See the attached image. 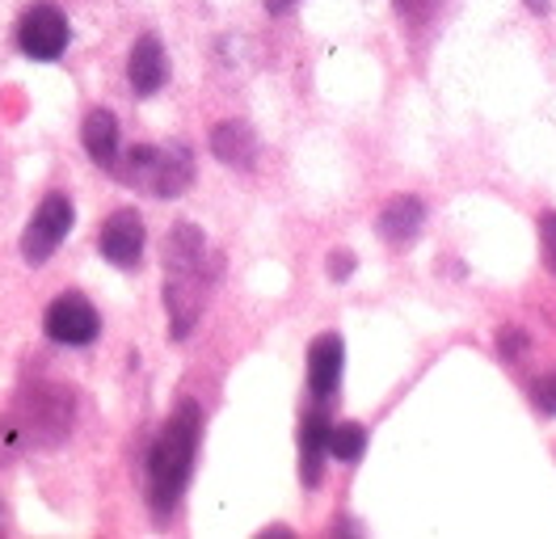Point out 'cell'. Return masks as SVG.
Listing matches in <instances>:
<instances>
[{"instance_id": "ac0fdd59", "label": "cell", "mask_w": 556, "mask_h": 539, "mask_svg": "<svg viewBox=\"0 0 556 539\" xmlns=\"http://www.w3.org/2000/svg\"><path fill=\"white\" fill-rule=\"evenodd\" d=\"M531 401H535L540 413H556V375H540L531 384Z\"/></svg>"}, {"instance_id": "5b68a950", "label": "cell", "mask_w": 556, "mask_h": 539, "mask_svg": "<svg viewBox=\"0 0 556 539\" xmlns=\"http://www.w3.org/2000/svg\"><path fill=\"white\" fill-rule=\"evenodd\" d=\"M68 233H72V199L60 195V190H51L47 199L38 202V211L30 215V224H26V233H22V258H26L30 266H42V262L64 245Z\"/></svg>"}, {"instance_id": "8992f818", "label": "cell", "mask_w": 556, "mask_h": 539, "mask_svg": "<svg viewBox=\"0 0 556 539\" xmlns=\"http://www.w3.org/2000/svg\"><path fill=\"white\" fill-rule=\"evenodd\" d=\"M17 47L38 60V64H51V60H60L64 51H68V17H64V9H55V4H30L26 13H22V22H17Z\"/></svg>"}, {"instance_id": "52a82bcc", "label": "cell", "mask_w": 556, "mask_h": 539, "mask_svg": "<svg viewBox=\"0 0 556 539\" xmlns=\"http://www.w3.org/2000/svg\"><path fill=\"white\" fill-rule=\"evenodd\" d=\"M42 329H47L51 341H60V346H89L93 337L102 334V316H98V308L85 300V296L64 291V296L51 300L47 316H42Z\"/></svg>"}, {"instance_id": "9c48e42d", "label": "cell", "mask_w": 556, "mask_h": 539, "mask_svg": "<svg viewBox=\"0 0 556 539\" xmlns=\"http://www.w3.org/2000/svg\"><path fill=\"white\" fill-rule=\"evenodd\" d=\"M342 367H346V346L338 334H320L308 350V388H313L316 404H329L338 384H342Z\"/></svg>"}, {"instance_id": "7c38bea8", "label": "cell", "mask_w": 556, "mask_h": 539, "mask_svg": "<svg viewBox=\"0 0 556 539\" xmlns=\"http://www.w3.org/2000/svg\"><path fill=\"white\" fill-rule=\"evenodd\" d=\"M329 422H325V409H313L300 426V480L304 489H316L320 476H325V455H329Z\"/></svg>"}, {"instance_id": "ba28073f", "label": "cell", "mask_w": 556, "mask_h": 539, "mask_svg": "<svg viewBox=\"0 0 556 539\" xmlns=\"http://www.w3.org/2000/svg\"><path fill=\"white\" fill-rule=\"evenodd\" d=\"M98 249H102L105 262H114V266H136L139 253H143V220H139V211H131V206L114 211L102 224V233H98Z\"/></svg>"}, {"instance_id": "ffe728a7", "label": "cell", "mask_w": 556, "mask_h": 539, "mask_svg": "<svg viewBox=\"0 0 556 539\" xmlns=\"http://www.w3.org/2000/svg\"><path fill=\"white\" fill-rule=\"evenodd\" d=\"M354 266H358V258H354L350 249H333V253H329V278H333V283H346L350 274H354Z\"/></svg>"}, {"instance_id": "9a60e30c", "label": "cell", "mask_w": 556, "mask_h": 539, "mask_svg": "<svg viewBox=\"0 0 556 539\" xmlns=\"http://www.w3.org/2000/svg\"><path fill=\"white\" fill-rule=\"evenodd\" d=\"M363 451H367V430L358 422H346V426H333L329 430V455L333 460L354 464V460H363Z\"/></svg>"}, {"instance_id": "6da1fadb", "label": "cell", "mask_w": 556, "mask_h": 539, "mask_svg": "<svg viewBox=\"0 0 556 539\" xmlns=\"http://www.w3.org/2000/svg\"><path fill=\"white\" fill-rule=\"evenodd\" d=\"M219 278V258L207 249V236L199 224H174L165 236V312H169V337L186 341L194 334L207 296Z\"/></svg>"}, {"instance_id": "5bb4252c", "label": "cell", "mask_w": 556, "mask_h": 539, "mask_svg": "<svg viewBox=\"0 0 556 539\" xmlns=\"http://www.w3.org/2000/svg\"><path fill=\"white\" fill-rule=\"evenodd\" d=\"M80 139H85V152L98 165L114 168V161H118V118H114V110H89L85 127H80Z\"/></svg>"}, {"instance_id": "3957f363", "label": "cell", "mask_w": 556, "mask_h": 539, "mask_svg": "<svg viewBox=\"0 0 556 539\" xmlns=\"http://www.w3.org/2000/svg\"><path fill=\"white\" fill-rule=\"evenodd\" d=\"M110 173L152 199H177L194 181V152L186 143H165V148L139 143L131 152H118Z\"/></svg>"}, {"instance_id": "d6986e66", "label": "cell", "mask_w": 556, "mask_h": 539, "mask_svg": "<svg viewBox=\"0 0 556 539\" xmlns=\"http://www.w3.org/2000/svg\"><path fill=\"white\" fill-rule=\"evenodd\" d=\"M540 240H544V258H548V270L556 274V211H544V215H540Z\"/></svg>"}, {"instance_id": "4fadbf2b", "label": "cell", "mask_w": 556, "mask_h": 539, "mask_svg": "<svg viewBox=\"0 0 556 539\" xmlns=\"http://www.w3.org/2000/svg\"><path fill=\"white\" fill-rule=\"evenodd\" d=\"M211 152H215L224 165L253 168V161H257V139H253V127H249V123H237V118L219 123V127L211 131Z\"/></svg>"}, {"instance_id": "44dd1931", "label": "cell", "mask_w": 556, "mask_h": 539, "mask_svg": "<svg viewBox=\"0 0 556 539\" xmlns=\"http://www.w3.org/2000/svg\"><path fill=\"white\" fill-rule=\"evenodd\" d=\"M291 4H295V0H266V9H270V13H287Z\"/></svg>"}, {"instance_id": "8fae6325", "label": "cell", "mask_w": 556, "mask_h": 539, "mask_svg": "<svg viewBox=\"0 0 556 539\" xmlns=\"http://www.w3.org/2000/svg\"><path fill=\"white\" fill-rule=\"evenodd\" d=\"M127 80H131V89H136L139 98H152V93L165 89V80H169V55H165V47H161L156 34H143L136 47H131Z\"/></svg>"}, {"instance_id": "277c9868", "label": "cell", "mask_w": 556, "mask_h": 539, "mask_svg": "<svg viewBox=\"0 0 556 539\" xmlns=\"http://www.w3.org/2000/svg\"><path fill=\"white\" fill-rule=\"evenodd\" d=\"M72 409H76V401H72L64 388H47L42 384L38 392H26V397L13 401L9 417L0 422V438L26 442V447L60 442L72 426Z\"/></svg>"}, {"instance_id": "7402d4cb", "label": "cell", "mask_w": 556, "mask_h": 539, "mask_svg": "<svg viewBox=\"0 0 556 539\" xmlns=\"http://www.w3.org/2000/svg\"><path fill=\"white\" fill-rule=\"evenodd\" d=\"M527 4H531L535 13H548V0H527Z\"/></svg>"}, {"instance_id": "7a4b0ae2", "label": "cell", "mask_w": 556, "mask_h": 539, "mask_svg": "<svg viewBox=\"0 0 556 539\" xmlns=\"http://www.w3.org/2000/svg\"><path fill=\"white\" fill-rule=\"evenodd\" d=\"M199 438H203V413L194 401H181L148 451V505L156 518H169L181 502L199 455Z\"/></svg>"}, {"instance_id": "2e32d148", "label": "cell", "mask_w": 556, "mask_h": 539, "mask_svg": "<svg viewBox=\"0 0 556 539\" xmlns=\"http://www.w3.org/2000/svg\"><path fill=\"white\" fill-rule=\"evenodd\" d=\"M527 346H531V337L522 334V329H515V325H506V329L497 334V354H502L506 363L522 359V354H527Z\"/></svg>"}, {"instance_id": "e0dca14e", "label": "cell", "mask_w": 556, "mask_h": 539, "mask_svg": "<svg viewBox=\"0 0 556 539\" xmlns=\"http://www.w3.org/2000/svg\"><path fill=\"white\" fill-rule=\"evenodd\" d=\"M434 9H439V0H396V13H401L409 26H426V22L434 17Z\"/></svg>"}, {"instance_id": "30bf717a", "label": "cell", "mask_w": 556, "mask_h": 539, "mask_svg": "<svg viewBox=\"0 0 556 539\" xmlns=\"http://www.w3.org/2000/svg\"><path fill=\"white\" fill-rule=\"evenodd\" d=\"M421 224H426V202L417 199V195H396V199H388V206L380 211V220H376V233H380L383 245H392V249H409L421 233Z\"/></svg>"}]
</instances>
